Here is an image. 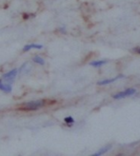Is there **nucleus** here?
I'll return each instance as SVG.
<instances>
[{"instance_id": "obj_8", "label": "nucleus", "mask_w": 140, "mask_h": 156, "mask_svg": "<svg viewBox=\"0 0 140 156\" xmlns=\"http://www.w3.org/2000/svg\"><path fill=\"white\" fill-rule=\"evenodd\" d=\"M107 63V61L106 60H98V61H93V62H91V66L92 67H101V66H103Z\"/></svg>"}, {"instance_id": "obj_1", "label": "nucleus", "mask_w": 140, "mask_h": 156, "mask_svg": "<svg viewBox=\"0 0 140 156\" xmlns=\"http://www.w3.org/2000/svg\"><path fill=\"white\" fill-rule=\"evenodd\" d=\"M46 102L44 100H35V101H30L26 104H23L20 108L21 110L24 111H37L38 108H41L45 106Z\"/></svg>"}, {"instance_id": "obj_6", "label": "nucleus", "mask_w": 140, "mask_h": 156, "mask_svg": "<svg viewBox=\"0 0 140 156\" xmlns=\"http://www.w3.org/2000/svg\"><path fill=\"white\" fill-rule=\"evenodd\" d=\"M123 77V75H119V76H116L115 78H112V79H105V80H102V81H99L98 82V85L100 86H103V85H108V84H111L114 81H116L118 79V78H121Z\"/></svg>"}, {"instance_id": "obj_9", "label": "nucleus", "mask_w": 140, "mask_h": 156, "mask_svg": "<svg viewBox=\"0 0 140 156\" xmlns=\"http://www.w3.org/2000/svg\"><path fill=\"white\" fill-rule=\"evenodd\" d=\"M33 61L36 64H39V65H44L45 64V60L41 57V56H34Z\"/></svg>"}, {"instance_id": "obj_11", "label": "nucleus", "mask_w": 140, "mask_h": 156, "mask_svg": "<svg viewBox=\"0 0 140 156\" xmlns=\"http://www.w3.org/2000/svg\"><path fill=\"white\" fill-rule=\"evenodd\" d=\"M135 51H136V52L140 53V48H135Z\"/></svg>"}, {"instance_id": "obj_10", "label": "nucleus", "mask_w": 140, "mask_h": 156, "mask_svg": "<svg viewBox=\"0 0 140 156\" xmlns=\"http://www.w3.org/2000/svg\"><path fill=\"white\" fill-rule=\"evenodd\" d=\"M64 122L67 124V126H72V125L74 123V119L72 116H68V117H65Z\"/></svg>"}, {"instance_id": "obj_2", "label": "nucleus", "mask_w": 140, "mask_h": 156, "mask_svg": "<svg viewBox=\"0 0 140 156\" xmlns=\"http://www.w3.org/2000/svg\"><path fill=\"white\" fill-rule=\"evenodd\" d=\"M17 73H18V69H12V71L8 72V73H4L3 76H2V79H3V81H5L6 83L12 85V83L13 82L14 78H15V76L17 75Z\"/></svg>"}, {"instance_id": "obj_4", "label": "nucleus", "mask_w": 140, "mask_h": 156, "mask_svg": "<svg viewBox=\"0 0 140 156\" xmlns=\"http://www.w3.org/2000/svg\"><path fill=\"white\" fill-rule=\"evenodd\" d=\"M0 90L6 93H10L12 92L13 88L11 84H8L5 81H3V79H0Z\"/></svg>"}, {"instance_id": "obj_7", "label": "nucleus", "mask_w": 140, "mask_h": 156, "mask_svg": "<svg viewBox=\"0 0 140 156\" xmlns=\"http://www.w3.org/2000/svg\"><path fill=\"white\" fill-rule=\"evenodd\" d=\"M112 147V146L111 145H108L107 147H102V149H100L97 152H95L93 155H95V156H98V155H102V154H105V153H107L109 151H110V149Z\"/></svg>"}, {"instance_id": "obj_3", "label": "nucleus", "mask_w": 140, "mask_h": 156, "mask_svg": "<svg viewBox=\"0 0 140 156\" xmlns=\"http://www.w3.org/2000/svg\"><path fill=\"white\" fill-rule=\"evenodd\" d=\"M135 92H136V90L135 89L130 88V89H127L125 90L116 93V94H114L113 97V99H122V98H125V97H128V96L134 95Z\"/></svg>"}, {"instance_id": "obj_5", "label": "nucleus", "mask_w": 140, "mask_h": 156, "mask_svg": "<svg viewBox=\"0 0 140 156\" xmlns=\"http://www.w3.org/2000/svg\"><path fill=\"white\" fill-rule=\"evenodd\" d=\"M43 48V46L41 44H28L26 45L24 48H23V51H29L32 49H35V50H41Z\"/></svg>"}]
</instances>
